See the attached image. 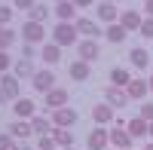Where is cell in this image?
<instances>
[{"instance_id": "1", "label": "cell", "mask_w": 153, "mask_h": 150, "mask_svg": "<svg viewBox=\"0 0 153 150\" xmlns=\"http://www.w3.org/2000/svg\"><path fill=\"white\" fill-rule=\"evenodd\" d=\"M52 43H58L61 49H65V46H76V43H80L76 25L74 22H58L55 28H52Z\"/></svg>"}, {"instance_id": "31", "label": "cell", "mask_w": 153, "mask_h": 150, "mask_svg": "<svg viewBox=\"0 0 153 150\" xmlns=\"http://www.w3.org/2000/svg\"><path fill=\"white\" fill-rule=\"evenodd\" d=\"M12 65H16V61H12V55L0 49V77H3V74H9V71H12Z\"/></svg>"}, {"instance_id": "42", "label": "cell", "mask_w": 153, "mask_h": 150, "mask_svg": "<svg viewBox=\"0 0 153 150\" xmlns=\"http://www.w3.org/2000/svg\"><path fill=\"white\" fill-rule=\"evenodd\" d=\"M3 101H9V98H6V95H3V89H0V104H3Z\"/></svg>"}, {"instance_id": "24", "label": "cell", "mask_w": 153, "mask_h": 150, "mask_svg": "<svg viewBox=\"0 0 153 150\" xmlns=\"http://www.w3.org/2000/svg\"><path fill=\"white\" fill-rule=\"evenodd\" d=\"M40 58H43V65H55V61L61 58V46L58 43H43V49H40Z\"/></svg>"}, {"instance_id": "34", "label": "cell", "mask_w": 153, "mask_h": 150, "mask_svg": "<svg viewBox=\"0 0 153 150\" xmlns=\"http://www.w3.org/2000/svg\"><path fill=\"white\" fill-rule=\"evenodd\" d=\"M138 117L147 120V123H153V104H150V101H141V110H138Z\"/></svg>"}, {"instance_id": "15", "label": "cell", "mask_w": 153, "mask_h": 150, "mask_svg": "<svg viewBox=\"0 0 153 150\" xmlns=\"http://www.w3.org/2000/svg\"><path fill=\"white\" fill-rule=\"evenodd\" d=\"M68 74H71V80H80V83H86L89 77H92V68H89V61H83V58H74L71 65H68Z\"/></svg>"}, {"instance_id": "13", "label": "cell", "mask_w": 153, "mask_h": 150, "mask_svg": "<svg viewBox=\"0 0 153 150\" xmlns=\"http://www.w3.org/2000/svg\"><path fill=\"white\" fill-rule=\"evenodd\" d=\"M6 132H9L16 141H28L31 135H34V129H31V120H12L9 126H6Z\"/></svg>"}, {"instance_id": "44", "label": "cell", "mask_w": 153, "mask_h": 150, "mask_svg": "<svg viewBox=\"0 0 153 150\" xmlns=\"http://www.w3.org/2000/svg\"><path fill=\"white\" fill-rule=\"evenodd\" d=\"M104 3H120V0H104Z\"/></svg>"}, {"instance_id": "16", "label": "cell", "mask_w": 153, "mask_h": 150, "mask_svg": "<svg viewBox=\"0 0 153 150\" xmlns=\"http://www.w3.org/2000/svg\"><path fill=\"white\" fill-rule=\"evenodd\" d=\"M129 65L135 68V71H147V65H150V52L144 46H132L129 49Z\"/></svg>"}, {"instance_id": "41", "label": "cell", "mask_w": 153, "mask_h": 150, "mask_svg": "<svg viewBox=\"0 0 153 150\" xmlns=\"http://www.w3.org/2000/svg\"><path fill=\"white\" fill-rule=\"evenodd\" d=\"M141 150H153V141H147V144H144V147H141Z\"/></svg>"}, {"instance_id": "28", "label": "cell", "mask_w": 153, "mask_h": 150, "mask_svg": "<svg viewBox=\"0 0 153 150\" xmlns=\"http://www.w3.org/2000/svg\"><path fill=\"white\" fill-rule=\"evenodd\" d=\"M16 40H19V34L12 31L9 25H6V28H3V25H0V49H3V52H6V49H9L12 43H16Z\"/></svg>"}, {"instance_id": "3", "label": "cell", "mask_w": 153, "mask_h": 150, "mask_svg": "<svg viewBox=\"0 0 153 150\" xmlns=\"http://www.w3.org/2000/svg\"><path fill=\"white\" fill-rule=\"evenodd\" d=\"M19 34H22V40L25 43H43V37H46V25H40V22H25L22 28H19Z\"/></svg>"}, {"instance_id": "6", "label": "cell", "mask_w": 153, "mask_h": 150, "mask_svg": "<svg viewBox=\"0 0 153 150\" xmlns=\"http://www.w3.org/2000/svg\"><path fill=\"white\" fill-rule=\"evenodd\" d=\"M31 86H34V92H52L55 89V74L52 71H37L34 77H31Z\"/></svg>"}, {"instance_id": "29", "label": "cell", "mask_w": 153, "mask_h": 150, "mask_svg": "<svg viewBox=\"0 0 153 150\" xmlns=\"http://www.w3.org/2000/svg\"><path fill=\"white\" fill-rule=\"evenodd\" d=\"M46 19H49V6H43V3H37V6L28 12V22H40V25H46Z\"/></svg>"}, {"instance_id": "32", "label": "cell", "mask_w": 153, "mask_h": 150, "mask_svg": "<svg viewBox=\"0 0 153 150\" xmlns=\"http://www.w3.org/2000/svg\"><path fill=\"white\" fill-rule=\"evenodd\" d=\"M138 34H141L144 40H153V19H147V16H144V22H141V31H138Z\"/></svg>"}, {"instance_id": "10", "label": "cell", "mask_w": 153, "mask_h": 150, "mask_svg": "<svg viewBox=\"0 0 153 150\" xmlns=\"http://www.w3.org/2000/svg\"><path fill=\"white\" fill-rule=\"evenodd\" d=\"M113 117H117V110H113L107 101H101V104H92V120H95V126H110Z\"/></svg>"}, {"instance_id": "40", "label": "cell", "mask_w": 153, "mask_h": 150, "mask_svg": "<svg viewBox=\"0 0 153 150\" xmlns=\"http://www.w3.org/2000/svg\"><path fill=\"white\" fill-rule=\"evenodd\" d=\"M16 150H31V141H16Z\"/></svg>"}, {"instance_id": "26", "label": "cell", "mask_w": 153, "mask_h": 150, "mask_svg": "<svg viewBox=\"0 0 153 150\" xmlns=\"http://www.w3.org/2000/svg\"><path fill=\"white\" fill-rule=\"evenodd\" d=\"M31 129H34L37 135H52V132H55L52 120H49V117H43V114H37V117L31 120Z\"/></svg>"}, {"instance_id": "5", "label": "cell", "mask_w": 153, "mask_h": 150, "mask_svg": "<svg viewBox=\"0 0 153 150\" xmlns=\"http://www.w3.org/2000/svg\"><path fill=\"white\" fill-rule=\"evenodd\" d=\"M49 120H52L55 129H71V126H76V120H80V117H76L74 107H61V110H52Z\"/></svg>"}, {"instance_id": "21", "label": "cell", "mask_w": 153, "mask_h": 150, "mask_svg": "<svg viewBox=\"0 0 153 150\" xmlns=\"http://www.w3.org/2000/svg\"><path fill=\"white\" fill-rule=\"evenodd\" d=\"M104 37H107V43L120 46V43H126V37H129V31H126V28H123L120 22H113V25H107V28H104Z\"/></svg>"}, {"instance_id": "2", "label": "cell", "mask_w": 153, "mask_h": 150, "mask_svg": "<svg viewBox=\"0 0 153 150\" xmlns=\"http://www.w3.org/2000/svg\"><path fill=\"white\" fill-rule=\"evenodd\" d=\"M68 101H71V95H68V89L65 86H55L52 92H46L43 95V107L52 114V110H61V107H68Z\"/></svg>"}, {"instance_id": "46", "label": "cell", "mask_w": 153, "mask_h": 150, "mask_svg": "<svg viewBox=\"0 0 153 150\" xmlns=\"http://www.w3.org/2000/svg\"><path fill=\"white\" fill-rule=\"evenodd\" d=\"M61 150H74V147H61Z\"/></svg>"}, {"instance_id": "9", "label": "cell", "mask_w": 153, "mask_h": 150, "mask_svg": "<svg viewBox=\"0 0 153 150\" xmlns=\"http://www.w3.org/2000/svg\"><path fill=\"white\" fill-rule=\"evenodd\" d=\"M76 55H80L83 61H89V65H92V61H98V58H101V46H98V40H80V43H76Z\"/></svg>"}, {"instance_id": "35", "label": "cell", "mask_w": 153, "mask_h": 150, "mask_svg": "<svg viewBox=\"0 0 153 150\" xmlns=\"http://www.w3.org/2000/svg\"><path fill=\"white\" fill-rule=\"evenodd\" d=\"M22 58L34 61V58H37V46H34V43H22Z\"/></svg>"}, {"instance_id": "23", "label": "cell", "mask_w": 153, "mask_h": 150, "mask_svg": "<svg viewBox=\"0 0 153 150\" xmlns=\"http://www.w3.org/2000/svg\"><path fill=\"white\" fill-rule=\"evenodd\" d=\"M12 74H16L19 80H31L34 74H37V68H34V61H28V58H19L16 65H12Z\"/></svg>"}, {"instance_id": "14", "label": "cell", "mask_w": 153, "mask_h": 150, "mask_svg": "<svg viewBox=\"0 0 153 150\" xmlns=\"http://www.w3.org/2000/svg\"><path fill=\"white\" fill-rule=\"evenodd\" d=\"M19 83L22 80L16 77V74H3V77H0V89H3V95L9 98V101H19V98H22L19 95Z\"/></svg>"}, {"instance_id": "37", "label": "cell", "mask_w": 153, "mask_h": 150, "mask_svg": "<svg viewBox=\"0 0 153 150\" xmlns=\"http://www.w3.org/2000/svg\"><path fill=\"white\" fill-rule=\"evenodd\" d=\"M12 3H16L19 9H28V12H31V9L37 6V0H12Z\"/></svg>"}, {"instance_id": "38", "label": "cell", "mask_w": 153, "mask_h": 150, "mask_svg": "<svg viewBox=\"0 0 153 150\" xmlns=\"http://www.w3.org/2000/svg\"><path fill=\"white\" fill-rule=\"evenodd\" d=\"M71 3H74L76 9H86V6H92V0H71Z\"/></svg>"}, {"instance_id": "20", "label": "cell", "mask_w": 153, "mask_h": 150, "mask_svg": "<svg viewBox=\"0 0 153 150\" xmlns=\"http://www.w3.org/2000/svg\"><path fill=\"white\" fill-rule=\"evenodd\" d=\"M141 12H138V9H123L120 12V25H123V28L126 31H141Z\"/></svg>"}, {"instance_id": "43", "label": "cell", "mask_w": 153, "mask_h": 150, "mask_svg": "<svg viewBox=\"0 0 153 150\" xmlns=\"http://www.w3.org/2000/svg\"><path fill=\"white\" fill-rule=\"evenodd\" d=\"M147 83H150V92H153V74H150V77H147Z\"/></svg>"}, {"instance_id": "27", "label": "cell", "mask_w": 153, "mask_h": 150, "mask_svg": "<svg viewBox=\"0 0 153 150\" xmlns=\"http://www.w3.org/2000/svg\"><path fill=\"white\" fill-rule=\"evenodd\" d=\"M52 138H55L58 150H61V147H74V132H71V129H55Z\"/></svg>"}, {"instance_id": "39", "label": "cell", "mask_w": 153, "mask_h": 150, "mask_svg": "<svg viewBox=\"0 0 153 150\" xmlns=\"http://www.w3.org/2000/svg\"><path fill=\"white\" fill-rule=\"evenodd\" d=\"M144 12H147V19H153V0H144Z\"/></svg>"}, {"instance_id": "4", "label": "cell", "mask_w": 153, "mask_h": 150, "mask_svg": "<svg viewBox=\"0 0 153 150\" xmlns=\"http://www.w3.org/2000/svg\"><path fill=\"white\" fill-rule=\"evenodd\" d=\"M74 25H76V34H80L83 40H98V37H104V31L98 28V22H95V19H86V16H80Z\"/></svg>"}, {"instance_id": "18", "label": "cell", "mask_w": 153, "mask_h": 150, "mask_svg": "<svg viewBox=\"0 0 153 150\" xmlns=\"http://www.w3.org/2000/svg\"><path fill=\"white\" fill-rule=\"evenodd\" d=\"M126 92H129L132 101H144V95L150 92V83H147V80H141V77H132V83L126 86Z\"/></svg>"}, {"instance_id": "30", "label": "cell", "mask_w": 153, "mask_h": 150, "mask_svg": "<svg viewBox=\"0 0 153 150\" xmlns=\"http://www.w3.org/2000/svg\"><path fill=\"white\" fill-rule=\"evenodd\" d=\"M37 150H58L52 135H37Z\"/></svg>"}, {"instance_id": "12", "label": "cell", "mask_w": 153, "mask_h": 150, "mask_svg": "<svg viewBox=\"0 0 153 150\" xmlns=\"http://www.w3.org/2000/svg\"><path fill=\"white\" fill-rule=\"evenodd\" d=\"M86 144H89V150H107V144H110V132H107L104 126H98V129L89 132Z\"/></svg>"}, {"instance_id": "8", "label": "cell", "mask_w": 153, "mask_h": 150, "mask_svg": "<svg viewBox=\"0 0 153 150\" xmlns=\"http://www.w3.org/2000/svg\"><path fill=\"white\" fill-rule=\"evenodd\" d=\"M37 117V104L31 98H19L12 101V120H34Z\"/></svg>"}, {"instance_id": "47", "label": "cell", "mask_w": 153, "mask_h": 150, "mask_svg": "<svg viewBox=\"0 0 153 150\" xmlns=\"http://www.w3.org/2000/svg\"><path fill=\"white\" fill-rule=\"evenodd\" d=\"M55 3H61V0H55Z\"/></svg>"}, {"instance_id": "7", "label": "cell", "mask_w": 153, "mask_h": 150, "mask_svg": "<svg viewBox=\"0 0 153 150\" xmlns=\"http://www.w3.org/2000/svg\"><path fill=\"white\" fill-rule=\"evenodd\" d=\"M104 101H107L113 110H120V107L129 104L132 98H129V92H126V89H120V86H107V89H104Z\"/></svg>"}, {"instance_id": "33", "label": "cell", "mask_w": 153, "mask_h": 150, "mask_svg": "<svg viewBox=\"0 0 153 150\" xmlns=\"http://www.w3.org/2000/svg\"><path fill=\"white\" fill-rule=\"evenodd\" d=\"M0 150H16V138L9 132H0Z\"/></svg>"}, {"instance_id": "19", "label": "cell", "mask_w": 153, "mask_h": 150, "mask_svg": "<svg viewBox=\"0 0 153 150\" xmlns=\"http://www.w3.org/2000/svg\"><path fill=\"white\" fill-rule=\"evenodd\" d=\"M52 12H55L58 22H76V19H80V16H76V6L71 3V0H61V3H55Z\"/></svg>"}, {"instance_id": "25", "label": "cell", "mask_w": 153, "mask_h": 150, "mask_svg": "<svg viewBox=\"0 0 153 150\" xmlns=\"http://www.w3.org/2000/svg\"><path fill=\"white\" fill-rule=\"evenodd\" d=\"M129 83H132V77H129V71H126V68H120V65L110 68V86H120V89H126Z\"/></svg>"}, {"instance_id": "45", "label": "cell", "mask_w": 153, "mask_h": 150, "mask_svg": "<svg viewBox=\"0 0 153 150\" xmlns=\"http://www.w3.org/2000/svg\"><path fill=\"white\" fill-rule=\"evenodd\" d=\"M150 135H153V123H150Z\"/></svg>"}, {"instance_id": "36", "label": "cell", "mask_w": 153, "mask_h": 150, "mask_svg": "<svg viewBox=\"0 0 153 150\" xmlns=\"http://www.w3.org/2000/svg\"><path fill=\"white\" fill-rule=\"evenodd\" d=\"M9 22H12V6H3V3H0V25L6 28Z\"/></svg>"}, {"instance_id": "11", "label": "cell", "mask_w": 153, "mask_h": 150, "mask_svg": "<svg viewBox=\"0 0 153 150\" xmlns=\"http://www.w3.org/2000/svg\"><path fill=\"white\" fill-rule=\"evenodd\" d=\"M110 132V144L117 147V150H132V135H129V129H123V126H113V129H107Z\"/></svg>"}, {"instance_id": "22", "label": "cell", "mask_w": 153, "mask_h": 150, "mask_svg": "<svg viewBox=\"0 0 153 150\" xmlns=\"http://www.w3.org/2000/svg\"><path fill=\"white\" fill-rule=\"evenodd\" d=\"M126 129H129L132 138H144V135H150V123L141 120V117H132L129 123H126Z\"/></svg>"}, {"instance_id": "17", "label": "cell", "mask_w": 153, "mask_h": 150, "mask_svg": "<svg viewBox=\"0 0 153 150\" xmlns=\"http://www.w3.org/2000/svg\"><path fill=\"white\" fill-rule=\"evenodd\" d=\"M95 16H98V22H107V25H113V22H120V9H117V3H101L95 6Z\"/></svg>"}]
</instances>
